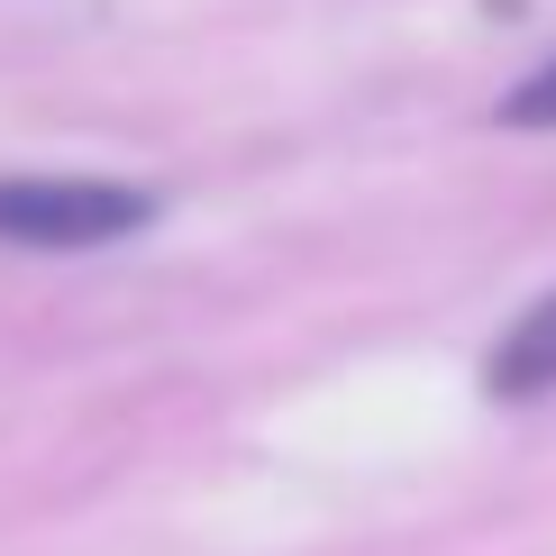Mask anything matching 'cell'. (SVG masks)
Masks as SVG:
<instances>
[{
  "label": "cell",
  "instance_id": "cell-1",
  "mask_svg": "<svg viewBox=\"0 0 556 556\" xmlns=\"http://www.w3.org/2000/svg\"><path fill=\"white\" fill-rule=\"evenodd\" d=\"M155 219V201L137 182H83V174H10L0 182V247H119Z\"/></svg>",
  "mask_w": 556,
  "mask_h": 556
},
{
  "label": "cell",
  "instance_id": "cell-2",
  "mask_svg": "<svg viewBox=\"0 0 556 556\" xmlns=\"http://www.w3.org/2000/svg\"><path fill=\"white\" fill-rule=\"evenodd\" d=\"M483 383H493V402H539V392H556V292L511 319V338L493 346Z\"/></svg>",
  "mask_w": 556,
  "mask_h": 556
},
{
  "label": "cell",
  "instance_id": "cell-3",
  "mask_svg": "<svg viewBox=\"0 0 556 556\" xmlns=\"http://www.w3.org/2000/svg\"><path fill=\"white\" fill-rule=\"evenodd\" d=\"M502 119H511V128H556V64H547V74H529L511 101H502Z\"/></svg>",
  "mask_w": 556,
  "mask_h": 556
}]
</instances>
